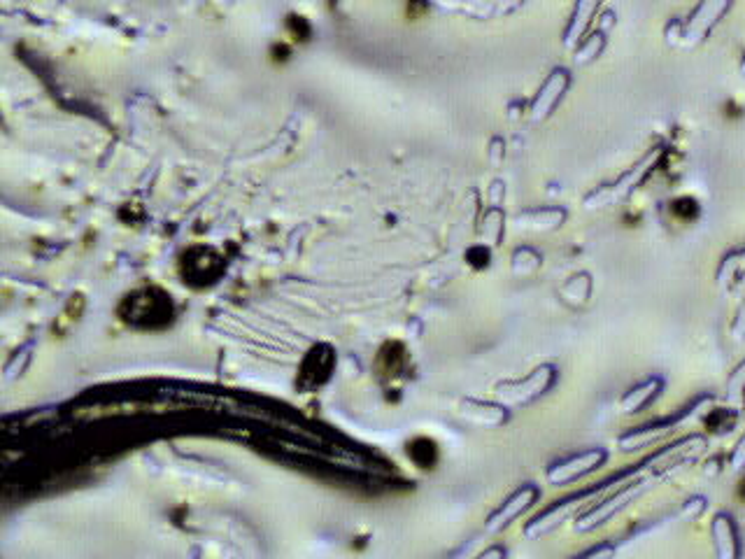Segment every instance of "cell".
Masks as SVG:
<instances>
[{"label": "cell", "mask_w": 745, "mask_h": 559, "mask_svg": "<svg viewBox=\"0 0 745 559\" xmlns=\"http://www.w3.org/2000/svg\"><path fill=\"white\" fill-rule=\"evenodd\" d=\"M173 301L161 289H140L126 296L119 306V317L138 329H161L173 320Z\"/></svg>", "instance_id": "6da1fadb"}, {"label": "cell", "mask_w": 745, "mask_h": 559, "mask_svg": "<svg viewBox=\"0 0 745 559\" xmlns=\"http://www.w3.org/2000/svg\"><path fill=\"white\" fill-rule=\"evenodd\" d=\"M331 371H333V352L329 348L312 350L308 359L303 362L301 385L303 387H319L324 380H329Z\"/></svg>", "instance_id": "7a4b0ae2"}, {"label": "cell", "mask_w": 745, "mask_h": 559, "mask_svg": "<svg viewBox=\"0 0 745 559\" xmlns=\"http://www.w3.org/2000/svg\"><path fill=\"white\" fill-rule=\"evenodd\" d=\"M408 364V352L406 348H403L401 343H387L382 345V350L378 352V362H375V369H378V375L380 378H399V375L403 373V369H406Z\"/></svg>", "instance_id": "3957f363"}, {"label": "cell", "mask_w": 745, "mask_h": 559, "mask_svg": "<svg viewBox=\"0 0 745 559\" xmlns=\"http://www.w3.org/2000/svg\"><path fill=\"white\" fill-rule=\"evenodd\" d=\"M408 457L413 459V464L420 466V469H434L438 464V445L427 436L413 438V441L408 443Z\"/></svg>", "instance_id": "277c9868"}, {"label": "cell", "mask_w": 745, "mask_h": 559, "mask_svg": "<svg viewBox=\"0 0 745 559\" xmlns=\"http://www.w3.org/2000/svg\"><path fill=\"white\" fill-rule=\"evenodd\" d=\"M673 215H676L678 219H683V222H690V219H694L699 215V205L694 198H678V201H673Z\"/></svg>", "instance_id": "5b68a950"}, {"label": "cell", "mask_w": 745, "mask_h": 559, "mask_svg": "<svg viewBox=\"0 0 745 559\" xmlns=\"http://www.w3.org/2000/svg\"><path fill=\"white\" fill-rule=\"evenodd\" d=\"M736 494H739V499L745 504V478L739 483V490H736Z\"/></svg>", "instance_id": "8992f818"}]
</instances>
